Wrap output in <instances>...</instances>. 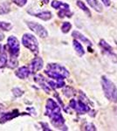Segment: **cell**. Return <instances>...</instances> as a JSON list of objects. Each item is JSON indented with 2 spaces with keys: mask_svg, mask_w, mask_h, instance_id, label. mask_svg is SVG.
<instances>
[{
  "mask_svg": "<svg viewBox=\"0 0 117 131\" xmlns=\"http://www.w3.org/2000/svg\"><path fill=\"white\" fill-rule=\"evenodd\" d=\"M45 115L48 116L52 125L56 128L67 130V127L65 126V119L61 114L60 107L54 99L49 98L46 101Z\"/></svg>",
  "mask_w": 117,
  "mask_h": 131,
  "instance_id": "6da1fadb",
  "label": "cell"
},
{
  "mask_svg": "<svg viewBox=\"0 0 117 131\" xmlns=\"http://www.w3.org/2000/svg\"><path fill=\"white\" fill-rule=\"evenodd\" d=\"M45 73L49 78L54 81H64L66 78L69 77V72L63 66L57 63H49L45 69Z\"/></svg>",
  "mask_w": 117,
  "mask_h": 131,
  "instance_id": "7a4b0ae2",
  "label": "cell"
},
{
  "mask_svg": "<svg viewBox=\"0 0 117 131\" xmlns=\"http://www.w3.org/2000/svg\"><path fill=\"white\" fill-rule=\"evenodd\" d=\"M101 86L104 95L108 101L112 102H117V88L113 82L106 76L101 77Z\"/></svg>",
  "mask_w": 117,
  "mask_h": 131,
  "instance_id": "3957f363",
  "label": "cell"
},
{
  "mask_svg": "<svg viewBox=\"0 0 117 131\" xmlns=\"http://www.w3.org/2000/svg\"><path fill=\"white\" fill-rule=\"evenodd\" d=\"M22 44L25 48L30 50L33 53H39V41L34 35L31 33H25L22 36Z\"/></svg>",
  "mask_w": 117,
  "mask_h": 131,
  "instance_id": "277c9868",
  "label": "cell"
},
{
  "mask_svg": "<svg viewBox=\"0 0 117 131\" xmlns=\"http://www.w3.org/2000/svg\"><path fill=\"white\" fill-rule=\"evenodd\" d=\"M88 102H89V100H88V99L86 101L83 100L82 98H80L79 101L73 99V100L70 101L69 107L72 109H73L79 115H85V114L90 112V107H89Z\"/></svg>",
  "mask_w": 117,
  "mask_h": 131,
  "instance_id": "5b68a950",
  "label": "cell"
},
{
  "mask_svg": "<svg viewBox=\"0 0 117 131\" xmlns=\"http://www.w3.org/2000/svg\"><path fill=\"white\" fill-rule=\"evenodd\" d=\"M7 47L10 58L18 59L20 52V45L18 39L15 36L12 35L7 39Z\"/></svg>",
  "mask_w": 117,
  "mask_h": 131,
  "instance_id": "8992f818",
  "label": "cell"
},
{
  "mask_svg": "<svg viewBox=\"0 0 117 131\" xmlns=\"http://www.w3.org/2000/svg\"><path fill=\"white\" fill-rule=\"evenodd\" d=\"M26 25L28 28L33 32L36 33L39 38L41 39H45V38L48 37V31L42 25L39 24L36 22H30V21H26Z\"/></svg>",
  "mask_w": 117,
  "mask_h": 131,
  "instance_id": "52a82bcc",
  "label": "cell"
},
{
  "mask_svg": "<svg viewBox=\"0 0 117 131\" xmlns=\"http://www.w3.org/2000/svg\"><path fill=\"white\" fill-rule=\"evenodd\" d=\"M99 46H100V47L101 48V50H102L101 52H102L103 54H105L108 58L111 59L113 62H114V63L117 62V55L113 52V48L109 44H108L104 39H101V40H100Z\"/></svg>",
  "mask_w": 117,
  "mask_h": 131,
  "instance_id": "ba28073f",
  "label": "cell"
},
{
  "mask_svg": "<svg viewBox=\"0 0 117 131\" xmlns=\"http://www.w3.org/2000/svg\"><path fill=\"white\" fill-rule=\"evenodd\" d=\"M21 115H28L26 113H19L18 109H13L10 112H7V113H3L0 117V124H4L5 122L12 121V120L15 119L16 117L19 116Z\"/></svg>",
  "mask_w": 117,
  "mask_h": 131,
  "instance_id": "9c48e42d",
  "label": "cell"
},
{
  "mask_svg": "<svg viewBox=\"0 0 117 131\" xmlns=\"http://www.w3.org/2000/svg\"><path fill=\"white\" fill-rule=\"evenodd\" d=\"M44 67V61L42 60V58L40 57H36L31 61L30 64V69H31V73H35L37 72H39Z\"/></svg>",
  "mask_w": 117,
  "mask_h": 131,
  "instance_id": "30bf717a",
  "label": "cell"
},
{
  "mask_svg": "<svg viewBox=\"0 0 117 131\" xmlns=\"http://www.w3.org/2000/svg\"><path fill=\"white\" fill-rule=\"evenodd\" d=\"M34 81L37 82L38 84L40 86V88L43 89L46 94H50L52 88H50V86L48 85V83L46 81L45 77L42 74H38L34 76Z\"/></svg>",
  "mask_w": 117,
  "mask_h": 131,
  "instance_id": "8fae6325",
  "label": "cell"
},
{
  "mask_svg": "<svg viewBox=\"0 0 117 131\" xmlns=\"http://www.w3.org/2000/svg\"><path fill=\"white\" fill-rule=\"evenodd\" d=\"M31 72L30 67H18L16 71H15V75L20 80H25L31 75Z\"/></svg>",
  "mask_w": 117,
  "mask_h": 131,
  "instance_id": "7c38bea8",
  "label": "cell"
},
{
  "mask_svg": "<svg viewBox=\"0 0 117 131\" xmlns=\"http://www.w3.org/2000/svg\"><path fill=\"white\" fill-rule=\"evenodd\" d=\"M8 57L5 52V46L0 44V69L7 66Z\"/></svg>",
  "mask_w": 117,
  "mask_h": 131,
  "instance_id": "4fadbf2b",
  "label": "cell"
},
{
  "mask_svg": "<svg viewBox=\"0 0 117 131\" xmlns=\"http://www.w3.org/2000/svg\"><path fill=\"white\" fill-rule=\"evenodd\" d=\"M72 37H73V39H77V40H80L82 43H85L88 46H92V42H91L87 37H85L81 32H80L79 31H73L72 32Z\"/></svg>",
  "mask_w": 117,
  "mask_h": 131,
  "instance_id": "5bb4252c",
  "label": "cell"
},
{
  "mask_svg": "<svg viewBox=\"0 0 117 131\" xmlns=\"http://www.w3.org/2000/svg\"><path fill=\"white\" fill-rule=\"evenodd\" d=\"M51 6H52L54 9L56 10H69L70 6L67 3H63V2L58 1V0H52V3H51Z\"/></svg>",
  "mask_w": 117,
  "mask_h": 131,
  "instance_id": "9a60e30c",
  "label": "cell"
},
{
  "mask_svg": "<svg viewBox=\"0 0 117 131\" xmlns=\"http://www.w3.org/2000/svg\"><path fill=\"white\" fill-rule=\"evenodd\" d=\"M33 16H35L36 18H39L41 20L44 21H48L52 18V13L49 10H43V12H39L37 13H31Z\"/></svg>",
  "mask_w": 117,
  "mask_h": 131,
  "instance_id": "2e32d148",
  "label": "cell"
},
{
  "mask_svg": "<svg viewBox=\"0 0 117 131\" xmlns=\"http://www.w3.org/2000/svg\"><path fill=\"white\" fill-rule=\"evenodd\" d=\"M73 48H74V50H75L76 53H77L79 56L82 57L83 55H84V54H85L84 48H83L82 45L77 40V39H74L73 40Z\"/></svg>",
  "mask_w": 117,
  "mask_h": 131,
  "instance_id": "e0dca14e",
  "label": "cell"
},
{
  "mask_svg": "<svg viewBox=\"0 0 117 131\" xmlns=\"http://www.w3.org/2000/svg\"><path fill=\"white\" fill-rule=\"evenodd\" d=\"M88 4L90 5V7H92L95 12H102L103 8L102 5L100 2H98V0H87Z\"/></svg>",
  "mask_w": 117,
  "mask_h": 131,
  "instance_id": "ac0fdd59",
  "label": "cell"
},
{
  "mask_svg": "<svg viewBox=\"0 0 117 131\" xmlns=\"http://www.w3.org/2000/svg\"><path fill=\"white\" fill-rule=\"evenodd\" d=\"M48 85L52 89H57V88H61L66 86V83L64 81H48Z\"/></svg>",
  "mask_w": 117,
  "mask_h": 131,
  "instance_id": "d6986e66",
  "label": "cell"
},
{
  "mask_svg": "<svg viewBox=\"0 0 117 131\" xmlns=\"http://www.w3.org/2000/svg\"><path fill=\"white\" fill-rule=\"evenodd\" d=\"M76 5H77L78 7L80 8V9H81V10H83V12H84L85 13H86L88 17H91V16H92L90 10H89L88 8L87 7L86 5H85V4L83 3L81 0H77V1H76Z\"/></svg>",
  "mask_w": 117,
  "mask_h": 131,
  "instance_id": "ffe728a7",
  "label": "cell"
},
{
  "mask_svg": "<svg viewBox=\"0 0 117 131\" xmlns=\"http://www.w3.org/2000/svg\"><path fill=\"white\" fill-rule=\"evenodd\" d=\"M10 5L6 2L0 4V15H5L10 12Z\"/></svg>",
  "mask_w": 117,
  "mask_h": 131,
  "instance_id": "44dd1931",
  "label": "cell"
},
{
  "mask_svg": "<svg viewBox=\"0 0 117 131\" xmlns=\"http://www.w3.org/2000/svg\"><path fill=\"white\" fill-rule=\"evenodd\" d=\"M12 28V25L9 22H5V21H0V31H10Z\"/></svg>",
  "mask_w": 117,
  "mask_h": 131,
  "instance_id": "7402d4cb",
  "label": "cell"
},
{
  "mask_svg": "<svg viewBox=\"0 0 117 131\" xmlns=\"http://www.w3.org/2000/svg\"><path fill=\"white\" fill-rule=\"evenodd\" d=\"M73 12L69 10H59L58 12V16L59 18H65V17H67V18H71L72 16H73Z\"/></svg>",
  "mask_w": 117,
  "mask_h": 131,
  "instance_id": "603a6c76",
  "label": "cell"
},
{
  "mask_svg": "<svg viewBox=\"0 0 117 131\" xmlns=\"http://www.w3.org/2000/svg\"><path fill=\"white\" fill-rule=\"evenodd\" d=\"M63 93H64V94H65V96H67V97H71L75 94V91H74L73 88L68 86H65V88H64V90H63Z\"/></svg>",
  "mask_w": 117,
  "mask_h": 131,
  "instance_id": "cb8c5ba5",
  "label": "cell"
},
{
  "mask_svg": "<svg viewBox=\"0 0 117 131\" xmlns=\"http://www.w3.org/2000/svg\"><path fill=\"white\" fill-rule=\"evenodd\" d=\"M18 62L16 58H10V60H8V63L6 67H9L10 69H14L18 67Z\"/></svg>",
  "mask_w": 117,
  "mask_h": 131,
  "instance_id": "d4e9b609",
  "label": "cell"
},
{
  "mask_svg": "<svg viewBox=\"0 0 117 131\" xmlns=\"http://www.w3.org/2000/svg\"><path fill=\"white\" fill-rule=\"evenodd\" d=\"M72 28V25L70 22H64L62 25H61V31H62L63 33H67L69 32V31L71 30Z\"/></svg>",
  "mask_w": 117,
  "mask_h": 131,
  "instance_id": "484cf974",
  "label": "cell"
},
{
  "mask_svg": "<svg viewBox=\"0 0 117 131\" xmlns=\"http://www.w3.org/2000/svg\"><path fill=\"white\" fill-rule=\"evenodd\" d=\"M12 94H13V95L15 97H17V98H18V97H21L24 94V91L21 89L20 88H18V86H17V88H13L12 90Z\"/></svg>",
  "mask_w": 117,
  "mask_h": 131,
  "instance_id": "4316f807",
  "label": "cell"
},
{
  "mask_svg": "<svg viewBox=\"0 0 117 131\" xmlns=\"http://www.w3.org/2000/svg\"><path fill=\"white\" fill-rule=\"evenodd\" d=\"M12 2L13 4H15V5L19 6V7H23V6H25L26 5L27 0H12Z\"/></svg>",
  "mask_w": 117,
  "mask_h": 131,
  "instance_id": "83f0119b",
  "label": "cell"
},
{
  "mask_svg": "<svg viewBox=\"0 0 117 131\" xmlns=\"http://www.w3.org/2000/svg\"><path fill=\"white\" fill-rule=\"evenodd\" d=\"M84 130H96V128H95V126L93 125V123H87L86 125L84 126V128H83Z\"/></svg>",
  "mask_w": 117,
  "mask_h": 131,
  "instance_id": "f1b7e54d",
  "label": "cell"
},
{
  "mask_svg": "<svg viewBox=\"0 0 117 131\" xmlns=\"http://www.w3.org/2000/svg\"><path fill=\"white\" fill-rule=\"evenodd\" d=\"M39 124H40V126H41V128H42V129H43V130H45V131H51V130H52L50 128H49V125L46 123V122H39Z\"/></svg>",
  "mask_w": 117,
  "mask_h": 131,
  "instance_id": "f546056e",
  "label": "cell"
},
{
  "mask_svg": "<svg viewBox=\"0 0 117 131\" xmlns=\"http://www.w3.org/2000/svg\"><path fill=\"white\" fill-rule=\"evenodd\" d=\"M101 2H102L103 5L105 6H107V7L110 6V5H111V3H110V0H101Z\"/></svg>",
  "mask_w": 117,
  "mask_h": 131,
  "instance_id": "4dcf8cb0",
  "label": "cell"
},
{
  "mask_svg": "<svg viewBox=\"0 0 117 131\" xmlns=\"http://www.w3.org/2000/svg\"><path fill=\"white\" fill-rule=\"evenodd\" d=\"M4 109H5V106H4L3 104H1V103H0V115L3 114Z\"/></svg>",
  "mask_w": 117,
  "mask_h": 131,
  "instance_id": "1f68e13d",
  "label": "cell"
},
{
  "mask_svg": "<svg viewBox=\"0 0 117 131\" xmlns=\"http://www.w3.org/2000/svg\"><path fill=\"white\" fill-rule=\"evenodd\" d=\"M4 38H5V36H4V34H0V41L3 40Z\"/></svg>",
  "mask_w": 117,
  "mask_h": 131,
  "instance_id": "d6a6232c",
  "label": "cell"
},
{
  "mask_svg": "<svg viewBox=\"0 0 117 131\" xmlns=\"http://www.w3.org/2000/svg\"><path fill=\"white\" fill-rule=\"evenodd\" d=\"M41 1L43 2L44 4H46H46H48V3H49V0H41Z\"/></svg>",
  "mask_w": 117,
  "mask_h": 131,
  "instance_id": "836d02e7",
  "label": "cell"
}]
</instances>
